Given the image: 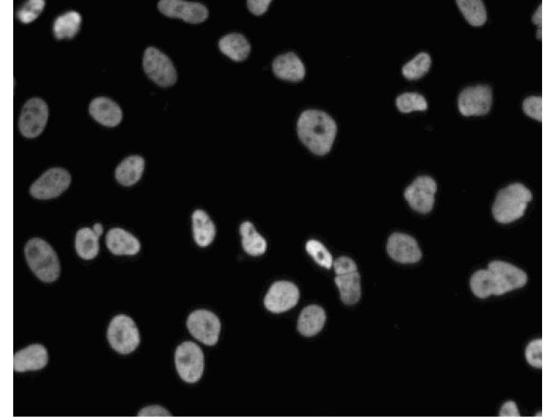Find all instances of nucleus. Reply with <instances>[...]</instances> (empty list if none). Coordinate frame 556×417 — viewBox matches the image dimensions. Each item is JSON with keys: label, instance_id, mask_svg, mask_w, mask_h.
<instances>
[{"label": "nucleus", "instance_id": "nucleus-7", "mask_svg": "<svg viewBox=\"0 0 556 417\" xmlns=\"http://www.w3.org/2000/svg\"><path fill=\"white\" fill-rule=\"evenodd\" d=\"M142 67L147 76L161 87L172 86L177 81V71L172 62L155 47H149L145 49Z\"/></svg>", "mask_w": 556, "mask_h": 417}, {"label": "nucleus", "instance_id": "nucleus-8", "mask_svg": "<svg viewBox=\"0 0 556 417\" xmlns=\"http://www.w3.org/2000/svg\"><path fill=\"white\" fill-rule=\"evenodd\" d=\"M72 182L70 173L62 167L45 171L30 186L31 195L37 199H50L60 195Z\"/></svg>", "mask_w": 556, "mask_h": 417}, {"label": "nucleus", "instance_id": "nucleus-40", "mask_svg": "<svg viewBox=\"0 0 556 417\" xmlns=\"http://www.w3.org/2000/svg\"><path fill=\"white\" fill-rule=\"evenodd\" d=\"M93 229L99 235L101 236L103 234L104 228L103 226L100 223H96L93 225Z\"/></svg>", "mask_w": 556, "mask_h": 417}, {"label": "nucleus", "instance_id": "nucleus-6", "mask_svg": "<svg viewBox=\"0 0 556 417\" xmlns=\"http://www.w3.org/2000/svg\"><path fill=\"white\" fill-rule=\"evenodd\" d=\"M175 366L179 377L193 384L202 377L204 368V354L201 348L190 341L179 345L174 354Z\"/></svg>", "mask_w": 556, "mask_h": 417}, {"label": "nucleus", "instance_id": "nucleus-24", "mask_svg": "<svg viewBox=\"0 0 556 417\" xmlns=\"http://www.w3.org/2000/svg\"><path fill=\"white\" fill-rule=\"evenodd\" d=\"M334 281L341 301L347 305L357 303L361 296V277L358 271L336 275Z\"/></svg>", "mask_w": 556, "mask_h": 417}, {"label": "nucleus", "instance_id": "nucleus-41", "mask_svg": "<svg viewBox=\"0 0 556 417\" xmlns=\"http://www.w3.org/2000/svg\"><path fill=\"white\" fill-rule=\"evenodd\" d=\"M536 36H537V38L538 40H541V36H542V35H541V28H539L537 30V34H536Z\"/></svg>", "mask_w": 556, "mask_h": 417}, {"label": "nucleus", "instance_id": "nucleus-3", "mask_svg": "<svg viewBox=\"0 0 556 417\" xmlns=\"http://www.w3.org/2000/svg\"><path fill=\"white\" fill-rule=\"evenodd\" d=\"M532 199V193L525 185L509 184L498 192L491 208L493 217L499 223H511L524 215Z\"/></svg>", "mask_w": 556, "mask_h": 417}, {"label": "nucleus", "instance_id": "nucleus-22", "mask_svg": "<svg viewBox=\"0 0 556 417\" xmlns=\"http://www.w3.org/2000/svg\"><path fill=\"white\" fill-rule=\"evenodd\" d=\"M218 47L222 54L236 62L245 60L251 51L248 40L238 33H232L222 37Z\"/></svg>", "mask_w": 556, "mask_h": 417}, {"label": "nucleus", "instance_id": "nucleus-19", "mask_svg": "<svg viewBox=\"0 0 556 417\" xmlns=\"http://www.w3.org/2000/svg\"><path fill=\"white\" fill-rule=\"evenodd\" d=\"M106 243L115 255H135L140 250V243L130 232L120 228L111 229L106 234Z\"/></svg>", "mask_w": 556, "mask_h": 417}, {"label": "nucleus", "instance_id": "nucleus-4", "mask_svg": "<svg viewBox=\"0 0 556 417\" xmlns=\"http://www.w3.org/2000/svg\"><path fill=\"white\" fill-rule=\"evenodd\" d=\"M24 255L28 265L42 281H56L60 273V264L52 247L40 238L29 239L24 246Z\"/></svg>", "mask_w": 556, "mask_h": 417}, {"label": "nucleus", "instance_id": "nucleus-31", "mask_svg": "<svg viewBox=\"0 0 556 417\" xmlns=\"http://www.w3.org/2000/svg\"><path fill=\"white\" fill-rule=\"evenodd\" d=\"M305 247L308 254L319 265L331 268L333 265L332 256L322 243L311 239L306 242Z\"/></svg>", "mask_w": 556, "mask_h": 417}, {"label": "nucleus", "instance_id": "nucleus-1", "mask_svg": "<svg viewBox=\"0 0 556 417\" xmlns=\"http://www.w3.org/2000/svg\"><path fill=\"white\" fill-rule=\"evenodd\" d=\"M526 273L518 267L499 260L491 261L486 270L475 272L470 279L473 293L484 299L491 295H500L524 286Z\"/></svg>", "mask_w": 556, "mask_h": 417}, {"label": "nucleus", "instance_id": "nucleus-12", "mask_svg": "<svg viewBox=\"0 0 556 417\" xmlns=\"http://www.w3.org/2000/svg\"><path fill=\"white\" fill-rule=\"evenodd\" d=\"M436 189V183L433 178L421 175L405 188L404 196L413 210L427 214L432 210Z\"/></svg>", "mask_w": 556, "mask_h": 417}, {"label": "nucleus", "instance_id": "nucleus-32", "mask_svg": "<svg viewBox=\"0 0 556 417\" xmlns=\"http://www.w3.org/2000/svg\"><path fill=\"white\" fill-rule=\"evenodd\" d=\"M45 5L43 0H30L17 12L18 19L24 24L34 21L42 13Z\"/></svg>", "mask_w": 556, "mask_h": 417}, {"label": "nucleus", "instance_id": "nucleus-36", "mask_svg": "<svg viewBox=\"0 0 556 417\" xmlns=\"http://www.w3.org/2000/svg\"><path fill=\"white\" fill-rule=\"evenodd\" d=\"M171 413L160 405H150L143 407L138 413V416H171Z\"/></svg>", "mask_w": 556, "mask_h": 417}, {"label": "nucleus", "instance_id": "nucleus-29", "mask_svg": "<svg viewBox=\"0 0 556 417\" xmlns=\"http://www.w3.org/2000/svg\"><path fill=\"white\" fill-rule=\"evenodd\" d=\"M431 65L430 56L426 52H420L403 65L402 74L408 80H417L428 72Z\"/></svg>", "mask_w": 556, "mask_h": 417}, {"label": "nucleus", "instance_id": "nucleus-30", "mask_svg": "<svg viewBox=\"0 0 556 417\" xmlns=\"http://www.w3.org/2000/svg\"><path fill=\"white\" fill-rule=\"evenodd\" d=\"M395 105L398 111L403 113L412 111H423L427 109V100L422 95L409 92H404L397 97Z\"/></svg>", "mask_w": 556, "mask_h": 417}, {"label": "nucleus", "instance_id": "nucleus-18", "mask_svg": "<svg viewBox=\"0 0 556 417\" xmlns=\"http://www.w3.org/2000/svg\"><path fill=\"white\" fill-rule=\"evenodd\" d=\"M90 115L99 124L109 127L117 126L122 119L120 107L112 99L106 97L93 99L89 105Z\"/></svg>", "mask_w": 556, "mask_h": 417}, {"label": "nucleus", "instance_id": "nucleus-13", "mask_svg": "<svg viewBox=\"0 0 556 417\" xmlns=\"http://www.w3.org/2000/svg\"><path fill=\"white\" fill-rule=\"evenodd\" d=\"M299 298L300 291L295 284L288 281H278L270 286L263 303L269 311L281 313L294 307Z\"/></svg>", "mask_w": 556, "mask_h": 417}, {"label": "nucleus", "instance_id": "nucleus-28", "mask_svg": "<svg viewBox=\"0 0 556 417\" xmlns=\"http://www.w3.org/2000/svg\"><path fill=\"white\" fill-rule=\"evenodd\" d=\"M456 3L466 20L473 26H482L487 19L482 0H457Z\"/></svg>", "mask_w": 556, "mask_h": 417}, {"label": "nucleus", "instance_id": "nucleus-2", "mask_svg": "<svg viewBox=\"0 0 556 417\" xmlns=\"http://www.w3.org/2000/svg\"><path fill=\"white\" fill-rule=\"evenodd\" d=\"M296 129L302 143L313 154L322 156L331 150L337 133V125L327 113L318 109H308L298 117Z\"/></svg>", "mask_w": 556, "mask_h": 417}, {"label": "nucleus", "instance_id": "nucleus-38", "mask_svg": "<svg viewBox=\"0 0 556 417\" xmlns=\"http://www.w3.org/2000/svg\"><path fill=\"white\" fill-rule=\"evenodd\" d=\"M499 415L500 416H519L516 404L513 401H508L501 407Z\"/></svg>", "mask_w": 556, "mask_h": 417}, {"label": "nucleus", "instance_id": "nucleus-17", "mask_svg": "<svg viewBox=\"0 0 556 417\" xmlns=\"http://www.w3.org/2000/svg\"><path fill=\"white\" fill-rule=\"evenodd\" d=\"M275 75L282 80L298 82L305 76V67L294 52H287L276 57L272 64Z\"/></svg>", "mask_w": 556, "mask_h": 417}, {"label": "nucleus", "instance_id": "nucleus-37", "mask_svg": "<svg viewBox=\"0 0 556 417\" xmlns=\"http://www.w3.org/2000/svg\"><path fill=\"white\" fill-rule=\"evenodd\" d=\"M271 2L270 0H248L247 6L254 15H261L267 11Z\"/></svg>", "mask_w": 556, "mask_h": 417}, {"label": "nucleus", "instance_id": "nucleus-25", "mask_svg": "<svg viewBox=\"0 0 556 417\" xmlns=\"http://www.w3.org/2000/svg\"><path fill=\"white\" fill-rule=\"evenodd\" d=\"M99 236L94 229L89 227L79 229L75 236V250L77 254L84 260L95 258L99 251Z\"/></svg>", "mask_w": 556, "mask_h": 417}, {"label": "nucleus", "instance_id": "nucleus-21", "mask_svg": "<svg viewBox=\"0 0 556 417\" xmlns=\"http://www.w3.org/2000/svg\"><path fill=\"white\" fill-rule=\"evenodd\" d=\"M145 169V160L138 155L125 158L116 167L115 178L123 186H131L142 177Z\"/></svg>", "mask_w": 556, "mask_h": 417}, {"label": "nucleus", "instance_id": "nucleus-26", "mask_svg": "<svg viewBox=\"0 0 556 417\" xmlns=\"http://www.w3.org/2000/svg\"><path fill=\"white\" fill-rule=\"evenodd\" d=\"M240 234L243 250L251 256H260L265 253L267 243L265 238L256 231L254 224L245 221L240 225Z\"/></svg>", "mask_w": 556, "mask_h": 417}, {"label": "nucleus", "instance_id": "nucleus-5", "mask_svg": "<svg viewBox=\"0 0 556 417\" xmlns=\"http://www.w3.org/2000/svg\"><path fill=\"white\" fill-rule=\"evenodd\" d=\"M107 338L112 349L122 354L133 352L140 342V333L135 322L124 314L117 315L111 320L107 329Z\"/></svg>", "mask_w": 556, "mask_h": 417}, {"label": "nucleus", "instance_id": "nucleus-23", "mask_svg": "<svg viewBox=\"0 0 556 417\" xmlns=\"http://www.w3.org/2000/svg\"><path fill=\"white\" fill-rule=\"evenodd\" d=\"M193 238L202 247L209 245L215 236V227L209 215L203 210L197 209L192 215Z\"/></svg>", "mask_w": 556, "mask_h": 417}, {"label": "nucleus", "instance_id": "nucleus-35", "mask_svg": "<svg viewBox=\"0 0 556 417\" xmlns=\"http://www.w3.org/2000/svg\"><path fill=\"white\" fill-rule=\"evenodd\" d=\"M336 275H345L357 271L356 263L348 256H340L334 262L333 265Z\"/></svg>", "mask_w": 556, "mask_h": 417}, {"label": "nucleus", "instance_id": "nucleus-11", "mask_svg": "<svg viewBox=\"0 0 556 417\" xmlns=\"http://www.w3.org/2000/svg\"><path fill=\"white\" fill-rule=\"evenodd\" d=\"M492 101L491 86L480 84L464 88L458 96L457 106L464 116L482 115L489 112Z\"/></svg>", "mask_w": 556, "mask_h": 417}, {"label": "nucleus", "instance_id": "nucleus-15", "mask_svg": "<svg viewBox=\"0 0 556 417\" xmlns=\"http://www.w3.org/2000/svg\"><path fill=\"white\" fill-rule=\"evenodd\" d=\"M386 252L389 256L400 263H415L422 257L416 240L406 234L394 232L387 240Z\"/></svg>", "mask_w": 556, "mask_h": 417}, {"label": "nucleus", "instance_id": "nucleus-14", "mask_svg": "<svg viewBox=\"0 0 556 417\" xmlns=\"http://www.w3.org/2000/svg\"><path fill=\"white\" fill-rule=\"evenodd\" d=\"M159 11L164 15L179 18L190 24H199L208 16L207 8L201 3L181 0H161L158 3Z\"/></svg>", "mask_w": 556, "mask_h": 417}, {"label": "nucleus", "instance_id": "nucleus-27", "mask_svg": "<svg viewBox=\"0 0 556 417\" xmlns=\"http://www.w3.org/2000/svg\"><path fill=\"white\" fill-rule=\"evenodd\" d=\"M82 22L81 15L69 11L59 15L54 21L53 33L58 40L73 38L78 33Z\"/></svg>", "mask_w": 556, "mask_h": 417}, {"label": "nucleus", "instance_id": "nucleus-20", "mask_svg": "<svg viewBox=\"0 0 556 417\" xmlns=\"http://www.w3.org/2000/svg\"><path fill=\"white\" fill-rule=\"evenodd\" d=\"M326 321V313L318 305L311 304L304 307L298 318L297 330L304 336L318 334Z\"/></svg>", "mask_w": 556, "mask_h": 417}, {"label": "nucleus", "instance_id": "nucleus-16", "mask_svg": "<svg viewBox=\"0 0 556 417\" xmlns=\"http://www.w3.org/2000/svg\"><path fill=\"white\" fill-rule=\"evenodd\" d=\"M48 361L46 348L38 343L31 344L15 353L13 368L19 373L38 370L44 368Z\"/></svg>", "mask_w": 556, "mask_h": 417}, {"label": "nucleus", "instance_id": "nucleus-39", "mask_svg": "<svg viewBox=\"0 0 556 417\" xmlns=\"http://www.w3.org/2000/svg\"><path fill=\"white\" fill-rule=\"evenodd\" d=\"M542 8V5L540 4V6L537 8V9L535 10V12L534 13V14H533V15L532 17V23L534 24L535 25L538 26L539 28L541 27V24H542V8Z\"/></svg>", "mask_w": 556, "mask_h": 417}, {"label": "nucleus", "instance_id": "nucleus-9", "mask_svg": "<svg viewBox=\"0 0 556 417\" xmlns=\"http://www.w3.org/2000/svg\"><path fill=\"white\" fill-rule=\"evenodd\" d=\"M190 334L202 343L213 346L218 341L221 322L212 311L197 309L190 313L186 320Z\"/></svg>", "mask_w": 556, "mask_h": 417}, {"label": "nucleus", "instance_id": "nucleus-33", "mask_svg": "<svg viewBox=\"0 0 556 417\" xmlns=\"http://www.w3.org/2000/svg\"><path fill=\"white\" fill-rule=\"evenodd\" d=\"M523 111L526 115L539 122L542 121V98L530 96L523 101Z\"/></svg>", "mask_w": 556, "mask_h": 417}, {"label": "nucleus", "instance_id": "nucleus-10", "mask_svg": "<svg viewBox=\"0 0 556 417\" xmlns=\"http://www.w3.org/2000/svg\"><path fill=\"white\" fill-rule=\"evenodd\" d=\"M49 108L40 98L33 97L24 105L19 119L20 133L26 138H33L43 131L47 122Z\"/></svg>", "mask_w": 556, "mask_h": 417}, {"label": "nucleus", "instance_id": "nucleus-34", "mask_svg": "<svg viewBox=\"0 0 556 417\" xmlns=\"http://www.w3.org/2000/svg\"><path fill=\"white\" fill-rule=\"evenodd\" d=\"M525 359L532 366L541 368L542 366V341H531L525 349Z\"/></svg>", "mask_w": 556, "mask_h": 417}]
</instances>
